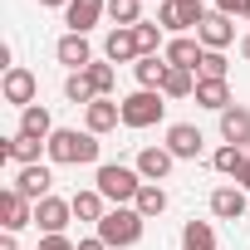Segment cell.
I'll return each instance as SVG.
<instances>
[{
	"label": "cell",
	"instance_id": "6da1fadb",
	"mask_svg": "<svg viewBox=\"0 0 250 250\" xmlns=\"http://www.w3.org/2000/svg\"><path fill=\"white\" fill-rule=\"evenodd\" d=\"M54 167H88V162H98V133H79V128H54V138H49V152H44Z\"/></svg>",
	"mask_w": 250,
	"mask_h": 250
},
{
	"label": "cell",
	"instance_id": "7a4b0ae2",
	"mask_svg": "<svg viewBox=\"0 0 250 250\" xmlns=\"http://www.w3.org/2000/svg\"><path fill=\"white\" fill-rule=\"evenodd\" d=\"M93 191L103 201H113V206H133L138 191H143V172L138 167H123V162H103L93 172Z\"/></svg>",
	"mask_w": 250,
	"mask_h": 250
},
{
	"label": "cell",
	"instance_id": "3957f363",
	"mask_svg": "<svg viewBox=\"0 0 250 250\" xmlns=\"http://www.w3.org/2000/svg\"><path fill=\"white\" fill-rule=\"evenodd\" d=\"M143 216H138V206H113L103 221H98V240L108 245V250H128V245H138L143 240Z\"/></svg>",
	"mask_w": 250,
	"mask_h": 250
},
{
	"label": "cell",
	"instance_id": "277c9868",
	"mask_svg": "<svg viewBox=\"0 0 250 250\" xmlns=\"http://www.w3.org/2000/svg\"><path fill=\"white\" fill-rule=\"evenodd\" d=\"M118 103H123V128H152V123H162V113H167L157 88H138L128 98H118Z\"/></svg>",
	"mask_w": 250,
	"mask_h": 250
},
{
	"label": "cell",
	"instance_id": "5b68a950",
	"mask_svg": "<svg viewBox=\"0 0 250 250\" xmlns=\"http://www.w3.org/2000/svg\"><path fill=\"white\" fill-rule=\"evenodd\" d=\"M206 20V10L201 5H182V0H162V5H157V25L177 40V35H187V30H196Z\"/></svg>",
	"mask_w": 250,
	"mask_h": 250
},
{
	"label": "cell",
	"instance_id": "8992f818",
	"mask_svg": "<svg viewBox=\"0 0 250 250\" xmlns=\"http://www.w3.org/2000/svg\"><path fill=\"white\" fill-rule=\"evenodd\" d=\"M162 147H167L177 162H196V157H201V147H206V138H201V128H196V123H172Z\"/></svg>",
	"mask_w": 250,
	"mask_h": 250
},
{
	"label": "cell",
	"instance_id": "52a82bcc",
	"mask_svg": "<svg viewBox=\"0 0 250 250\" xmlns=\"http://www.w3.org/2000/svg\"><path fill=\"white\" fill-rule=\"evenodd\" d=\"M0 226H5L10 235L25 230V226H35V201H25L15 187H5V191H0Z\"/></svg>",
	"mask_w": 250,
	"mask_h": 250
},
{
	"label": "cell",
	"instance_id": "ba28073f",
	"mask_svg": "<svg viewBox=\"0 0 250 250\" xmlns=\"http://www.w3.org/2000/svg\"><path fill=\"white\" fill-rule=\"evenodd\" d=\"M0 93H5V103H15V108H30L35 93H40V79L15 64V69H5V79H0Z\"/></svg>",
	"mask_w": 250,
	"mask_h": 250
},
{
	"label": "cell",
	"instance_id": "9c48e42d",
	"mask_svg": "<svg viewBox=\"0 0 250 250\" xmlns=\"http://www.w3.org/2000/svg\"><path fill=\"white\" fill-rule=\"evenodd\" d=\"M69 221H74V201H59V196L35 201V226H40L44 235H64Z\"/></svg>",
	"mask_w": 250,
	"mask_h": 250
},
{
	"label": "cell",
	"instance_id": "30bf717a",
	"mask_svg": "<svg viewBox=\"0 0 250 250\" xmlns=\"http://www.w3.org/2000/svg\"><path fill=\"white\" fill-rule=\"evenodd\" d=\"M103 15H108V0H69V5H64V25H69V35H88Z\"/></svg>",
	"mask_w": 250,
	"mask_h": 250
},
{
	"label": "cell",
	"instance_id": "8fae6325",
	"mask_svg": "<svg viewBox=\"0 0 250 250\" xmlns=\"http://www.w3.org/2000/svg\"><path fill=\"white\" fill-rule=\"evenodd\" d=\"M118 123H123V103H118V98H93V103L83 108V128H88V133H98V138H103V133H113Z\"/></svg>",
	"mask_w": 250,
	"mask_h": 250
},
{
	"label": "cell",
	"instance_id": "7c38bea8",
	"mask_svg": "<svg viewBox=\"0 0 250 250\" xmlns=\"http://www.w3.org/2000/svg\"><path fill=\"white\" fill-rule=\"evenodd\" d=\"M196 40H201V49H226V44L235 40V20L221 15V10H211V15L196 25Z\"/></svg>",
	"mask_w": 250,
	"mask_h": 250
},
{
	"label": "cell",
	"instance_id": "4fadbf2b",
	"mask_svg": "<svg viewBox=\"0 0 250 250\" xmlns=\"http://www.w3.org/2000/svg\"><path fill=\"white\" fill-rule=\"evenodd\" d=\"M40 152H49V143L25 138V133H15L10 143H0V157H5V162H15V167H35V162H40Z\"/></svg>",
	"mask_w": 250,
	"mask_h": 250
},
{
	"label": "cell",
	"instance_id": "5bb4252c",
	"mask_svg": "<svg viewBox=\"0 0 250 250\" xmlns=\"http://www.w3.org/2000/svg\"><path fill=\"white\" fill-rule=\"evenodd\" d=\"M201 40H191V35H177V40H167V49H162V59L172 64V69H191L196 74V64H201Z\"/></svg>",
	"mask_w": 250,
	"mask_h": 250
},
{
	"label": "cell",
	"instance_id": "9a60e30c",
	"mask_svg": "<svg viewBox=\"0 0 250 250\" xmlns=\"http://www.w3.org/2000/svg\"><path fill=\"white\" fill-rule=\"evenodd\" d=\"M10 187H15L25 201H44V196H49V187H54V177H49V167H40V162H35V167H20V177H15Z\"/></svg>",
	"mask_w": 250,
	"mask_h": 250
},
{
	"label": "cell",
	"instance_id": "2e32d148",
	"mask_svg": "<svg viewBox=\"0 0 250 250\" xmlns=\"http://www.w3.org/2000/svg\"><path fill=\"white\" fill-rule=\"evenodd\" d=\"M103 59H108V64H138V59H143V54H138V35H133V30H108Z\"/></svg>",
	"mask_w": 250,
	"mask_h": 250
},
{
	"label": "cell",
	"instance_id": "e0dca14e",
	"mask_svg": "<svg viewBox=\"0 0 250 250\" xmlns=\"http://www.w3.org/2000/svg\"><path fill=\"white\" fill-rule=\"evenodd\" d=\"M54 54H59V64H69L74 74H83V69L93 64V44H88L83 35H64V40L54 44Z\"/></svg>",
	"mask_w": 250,
	"mask_h": 250
},
{
	"label": "cell",
	"instance_id": "ac0fdd59",
	"mask_svg": "<svg viewBox=\"0 0 250 250\" xmlns=\"http://www.w3.org/2000/svg\"><path fill=\"white\" fill-rule=\"evenodd\" d=\"M211 216L216 221H240L245 216V191L240 187H216L211 191Z\"/></svg>",
	"mask_w": 250,
	"mask_h": 250
},
{
	"label": "cell",
	"instance_id": "d6986e66",
	"mask_svg": "<svg viewBox=\"0 0 250 250\" xmlns=\"http://www.w3.org/2000/svg\"><path fill=\"white\" fill-rule=\"evenodd\" d=\"M20 133H25V138H40V143H49V138H54V118H49V108H44V103L20 108Z\"/></svg>",
	"mask_w": 250,
	"mask_h": 250
},
{
	"label": "cell",
	"instance_id": "ffe728a7",
	"mask_svg": "<svg viewBox=\"0 0 250 250\" xmlns=\"http://www.w3.org/2000/svg\"><path fill=\"white\" fill-rule=\"evenodd\" d=\"M221 138H226V143H235V147H245V143H250V108L230 103V108L221 113Z\"/></svg>",
	"mask_w": 250,
	"mask_h": 250
},
{
	"label": "cell",
	"instance_id": "44dd1931",
	"mask_svg": "<svg viewBox=\"0 0 250 250\" xmlns=\"http://www.w3.org/2000/svg\"><path fill=\"white\" fill-rule=\"evenodd\" d=\"M196 103L211 108V113H226L235 98H230V83L226 79H196Z\"/></svg>",
	"mask_w": 250,
	"mask_h": 250
},
{
	"label": "cell",
	"instance_id": "7402d4cb",
	"mask_svg": "<svg viewBox=\"0 0 250 250\" xmlns=\"http://www.w3.org/2000/svg\"><path fill=\"white\" fill-rule=\"evenodd\" d=\"M172 162H177V157H172L167 147H143V152H138V172H143V182H162V177L172 172Z\"/></svg>",
	"mask_w": 250,
	"mask_h": 250
},
{
	"label": "cell",
	"instance_id": "603a6c76",
	"mask_svg": "<svg viewBox=\"0 0 250 250\" xmlns=\"http://www.w3.org/2000/svg\"><path fill=\"white\" fill-rule=\"evenodd\" d=\"M167 69H172V64H167L162 54H143V59L133 64V74H138V88H157V93H162V79H167Z\"/></svg>",
	"mask_w": 250,
	"mask_h": 250
},
{
	"label": "cell",
	"instance_id": "cb8c5ba5",
	"mask_svg": "<svg viewBox=\"0 0 250 250\" xmlns=\"http://www.w3.org/2000/svg\"><path fill=\"white\" fill-rule=\"evenodd\" d=\"M108 20H113V30H138L143 25V0H108Z\"/></svg>",
	"mask_w": 250,
	"mask_h": 250
},
{
	"label": "cell",
	"instance_id": "d4e9b609",
	"mask_svg": "<svg viewBox=\"0 0 250 250\" xmlns=\"http://www.w3.org/2000/svg\"><path fill=\"white\" fill-rule=\"evenodd\" d=\"M245 162H250V157H245V147H235V143H221V147L211 152V167H216L221 177H240Z\"/></svg>",
	"mask_w": 250,
	"mask_h": 250
},
{
	"label": "cell",
	"instance_id": "484cf974",
	"mask_svg": "<svg viewBox=\"0 0 250 250\" xmlns=\"http://www.w3.org/2000/svg\"><path fill=\"white\" fill-rule=\"evenodd\" d=\"M162 98H196V74H191V69H167Z\"/></svg>",
	"mask_w": 250,
	"mask_h": 250
},
{
	"label": "cell",
	"instance_id": "4316f807",
	"mask_svg": "<svg viewBox=\"0 0 250 250\" xmlns=\"http://www.w3.org/2000/svg\"><path fill=\"white\" fill-rule=\"evenodd\" d=\"M133 206H138V216H143V221H152V216H162V211H167V191H162L157 182H143V191H138V201H133Z\"/></svg>",
	"mask_w": 250,
	"mask_h": 250
},
{
	"label": "cell",
	"instance_id": "83f0119b",
	"mask_svg": "<svg viewBox=\"0 0 250 250\" xmlns=\"http://www.w3.org/2000/svg\"><path fill=\"white\" fill-rule=\"evenodd\" d=\"M182 250H216L211 221H187V226H182Z\"/></svg>",
	"mask_w": 250,
	"mask_h": 250
},
{
	"label": "cell",
	"instance_id": "f1b7e54d",
	"mask_svg": "<svg viewBox=\"0 0 250 250\" xmlns=\"http://www.w3.org/2000/svg\"><path fill=\"white\" fill-rule=\"evenodd\" d=\"M83 74H88V83L98 88V98H113V83H118V64H108V59H93Z\"/></svg>",
	"mask_w": 250,
	"mask_h": 250
},
{
	"label": "cell",
	"instance_id": "f546056e",
	"mask_svg": "<svg viewBox=\"0 0 250 250\" xmlns=\"http://www.w3.org/2000/svg\"><path fill=\"white\" fill-rule=\"evenodd\" d=\"M74 216L98 226V221L108 216V211H103V196H98V191H74Z\"/></svg>",
	"mask_w": 250,
	"mask_h": 250
},
{
	"label": "cell",
	"instance_id": "4dcf8cb0",
	"mask_svg": "<svg viewBox=\"0 0 250 250\" xmlns=\"http://www.w3.org/2000/svg\"><path fill=\"white\" fill-rule=\"evenodd\" d=\"M64 98H69V103H83V108H88V103L98 98V88L88 83V74H69V79H64Z\"/></svg>",
	"mask_w": 250,
	"mask_h": 250
},
{
	"label": "cell",
	"instance_id": "1f68e13d",
	"mask_svg": "<svg viewBox=\"0 0 250 250\" xmlns=\"http://www.w3.org/2000/svg\"><path fill=\"white\" fill-rule=\"evenodd\" d=\"M133 35H138V54H157V49H167V44H162V35H167L162 25H147V20H143Z\"/></svg>",
	"mask_w": 250,
	"mask_h": 250
},
{
	"label": "cell",
	"instance_id": "d6a6232c",
	"mask_svg": "<svg viewBox=\"0 0 250 250\" xmlns=\"http://www.w3.org/2000/svg\"><path fill=\"white\" fill-rule=\"evenodd\" d=\"M226 74H230L226 54H221V49H206V54H201V64H196V79H226Z\"/></svg>",
	"mask_w": 250,
	"mask_h": 250
},
{
	"label": "cell",
	"instance_id": "836d02e7",
	"mask_svg": "<svg viewBox=\"0 0 250 250\" xmlns=\"http://www.w3.org/2000/svg\"><path fill=\"white\" fill-rule=\"evenodd\" d=\"M40 250H79V245H74L69 235H44V240H40Z\"/></svg>",
	"mask_w": 250,
	"mask_h": 250
},
{
	"label": "cell",
	"instance_id": "e575fe53",
	"mask_svg": "<svg viewBox=\"0 0 250 250\" xmlns=\"http://www.w3.org/2000/svg\"><path fill=\"white\" fill-rule=\"evenodd\" d=\"M245 5H250V0H216V10H221V15H230V20H235V15H245Z\"/></svg>",
	"mask_w": 250,
	"mask_h": 250
},
{
	"label": "cell",
	"instance_id": "d590c367",
	"mask_svg": "<svg viewBox=\"0 0 250 250\" xmlns=\"http://www.w3.org/2000/svg\"><path fill=\"white\" fill-rule=\"evenodd\" d=\"M235 187H240V191H245V196H250V162H245V167H240V177H235Z\"/></svg>",
	"mask_w": 250,
	"mask_h": 250
},
{
	"label": "cell",
	"instance_id": "8d00e7d4",
	"mask_svg": "<svg viewBox=\"0 0 250 250\" xmlns=\"http://www.w3.org/2000/svg\"><path fill=\"white\" fill-rule=\"evenodd\" d=\"M79 250H108V245H103L98 235H88V240H79Z\"/></svg>",
	"mask_w": 250,
	"mask_h": 250
},
{
	"label": "cell",
	"instance_id": "74e56055",
	"mask_svg": "<svg viewBox=\"0 0 250 250\" xmlns=\"http://www.w3.org/2000/svg\"><path fill=\"white\" fill-rule=\"evenodd\" d=\"M240 59H245V64H250V30H245V35H240Z\"/></svg>",
	"mask_w": 250,
	"mask_h": 250
},
{
	"label": "cell",
	"instance_id": "f35d334b",
	"mask_svg": "<svg viewBox=\"0 0 250 250\" xmlns=\"http://www.w3.org/2000/svg\"><path fill=\"white\" fill-rule=\"evenodd\" d=\"M0 250H20V245H15V235H10V230H5V235H0Z\"/></svg>",
	"mask_w": 250,
	"mask_h": 250
},
{
	"label": "cell",
	"instance_id": "ab89813d",
	"mask_svg": "<svg viewBox=\"0 0 250 250\" xmlns=\"http://www.w3.org/2000/svg\"><path fill=\"white\" fill-rule=\"evenodd\" d=\"M40 5H69V0H40Z\"/></svg>",
	"mask_w": 250,
	"mask_h": 250
},
{
	"label": "cell",
	"instance_id": "60d3db41",
	"mask_svg": "<svg viewBox=\"0 0 250 250\" xmlns=\"http://www.w3.org/2000/svg\"><path fill=\"white\" fill-rule=\"evenodd\" d=\"M182 5H201V0H182Z\"/></svg>",
	"mask_w": 250,
	"mask_h": 250
},
{
	"label": "cell",
	"instance_id": "b9f144b4",
	"mask_svg": "<svg viewBox=\"0 0 250 250\" xmlns=\"http://www.w3.org/2000/svg\"><path fill=\"white\" fill-rule=\"evenodd\" d=\"M245 25H250V5H245Z\"/></svg>",
	"mask_w": 250,
	"mask_h": 250
},
{
	"label": "cell",
	"instance_id": "7bdbcfd3",
	"mask_svg": "<svg viewBox=\"0 0 250 250\" xmlns=\"http://www.w3.org/2000/svg\"><path fill=\"white\" fill-rule=\"evenodd\" d=\"M143 5H147V0H143ZM157 5H162V0H157Z\"/></svg>",
	"mask_w": 250,
	"mask_h": 250
}]
</instances>
